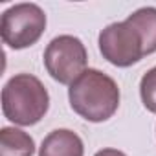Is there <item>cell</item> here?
<instances>
[{"label": "cell", "mask_w": 156, "mask_h": 156, "mask_svg": "<svg viewBox=\"0 0 156 156\" xmlns=\"http://www.w3.org/2000/svg\"><path fill=\"white\" fill-rule=\"evenodd\" d=\"M73 112L92 123L107 121L119 107V88L110 75L88 68L68 88Z\"/></svg>", "instance_id": "obj_1"}, {"label": "cell", "mask_w": 156, "mask_h": 156, "mask_svg": "<svg viewBox=\"0 0 156 156\" xmlns=\"http://www.w3.org/2000/svg\"><path fill=\"white\" fill-rule=\"evenodd\" d=\"M50 107V96L41 79L31 73H17L2 90V112L17 125L39 123Z\"/></svg>", "instance_id": "obj_2"}, {"label": "cell", "mask_w": 156, "mask_h": 156, "mask_svg": "<svg viewBox=\"0 0 156 156\" xmlns=\"http://www.w3.org/2000/svg\"><path fill=\"white\" fill-rule=\"evenodd\" d=\"M46 30V13L37 4H17L4 11L0 33L4 44L13 50L33 46Z\"/></svg>", "instance_id": "obj_3"}, {"label": "cell", "mask_w": 156, "mask_h": 156, "mask_svg": "<svg viewBox=\"0 0 156 156\" xmlns=\"http://www.w3.org/2000/svg\"><path fill=\"white\" fill-rule=\"evenodd\" d=\"M87 48L73 35L55 37L44 50V66L55 81L72 85L87 70Z\"/></svg>", "instance_id": "obj_4"}, {"label": "cell", "mask_w": 156, "mask_h": 156, "mask_svg": "<svg viewBox=\"0 0 156 156\" xmlns=\"http://www.w3.org/2000/svg\"><path fill=\"white\" fill-rule=\"evenodd\" d=\"M99 51L110 64L121 68H127L147 55L141 35L129 19L101 30Z\"/></svg>", "instance_id": "obj_5"}, {"label": "cell", "mask_w": 156, "mask_h": 156, "mask_svg": "<svg viewBox=\"0 0 156 156\" xmlns=\"http://www.w3.org/2000/svg\"><path fill=\"white\" fill-rule=\"evenodd\" d=\"M83 140L70 129H57L50 132L39 149V156H83Z\"/></svg>", "instance_id": "obj_6"}, {"label": "cell", "mask_w": 156, "mask_h": 156, "mask_svg": "<svg viewBox=\"0 0 156 156\" xmlns=\"http://www.w3.org/2000/svg\"><path fill=\"white\" fill-rule=\"evenodd\" d=\"M35 152V141L30 134L15 127H4L0 130V156H31Z\"/></svg>", "instance_id": "obj_7"}, {"label": "cell", "mask_w": 156, "mask_h": 156, "mask_svg": "<svg viewBox=\"0 0 156 156\" xmlns=\"http://www.w3.org/2000/svg\"><path fill=\"white\" fill-rule=\"evenodd\" d=\"M127 19L140 31L145 46V53L147 55L154 53L156 51V8H141L132 15H129Z\"/></svg>", "instance_id": "obj_8"}, {"label": "cell", "mask_w": 156, "mask_h": 156, "mask_svg": "<svg viewBox=\"0 0 156 156\" xmlns=\"http://www.w3.org/2000/svg\"><path fill=\"white\" fill-rule=\"evenodd\" d=\"M140 96L143 101V107L156 114V66L151 68L140 81Z\"/></svg>", "instance_id": "obj_9"}, {"label": "cell", "mask_w": 156, "mask_h": 156, "mask_svg": "<svg viewBox=\"0 0 156 156\" xmlns=\"http://www.w3.org/2000/svg\"><path fill=\"white\" fill-rule=\"evenodd\" d=\"M96 156H127V154L118 149H103V151L96 152Z\"/></svg>", "instance_id": "obj_10"}]
</instances>
